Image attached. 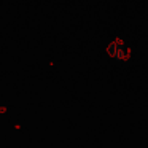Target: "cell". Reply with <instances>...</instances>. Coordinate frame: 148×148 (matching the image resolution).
<instances>
[{
	"label": "cell",
	"mask_w": 148,
	"mask_h": 148,
	"mask_svg": "<svg viewBox=\"0 0 148 148\" xmlns=\"http://www.w3.org/2000/svg\"><path fill=\"white\" fill-rule=\"evenodd\" d=\"M107 51H108V54L112 56L113 59H116V61H123V59L127 58V48H126V45L123 42H119V40H115V42L110 43Z\"/></svg>",
	"instance_id": "6da1fadb"
}]
</instances>
